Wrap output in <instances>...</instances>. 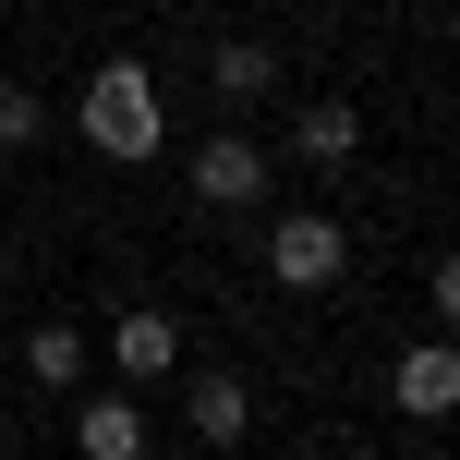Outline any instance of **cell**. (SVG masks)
<instances>
[{"label": "cell", "mask_w": 460, "mask_h": 460, "mask_svg": "<svg viewBox=\"0 0 460 460\" xmlns=\"http://www.w3.org/2000/svg\"><path fill=\"white\" fill-rule=\"evenodd\" d=\"M85 146H110V158H158V85H146V61H97V73H85Z\"/></svg>", "instance_id": "6da1fadb"}, {"label": "cell", "mask_w": 460, "mask_h": 460, "mask_svg": "<svg viewBox=\"0 0 460 460\" xmlns=\"http://www.w3.org/2000/svg\"><path fill=\"white\" fill-rule=\"evenodd\" d=\"M340 254H351V243H340V218H315V207H291V218L267 230V267L291 279V291H327V279H340Z\"/></svg>", "instance_id": "7a4b0ae2"}, {"label": "cell", "mask_w": 460, "mask_h": 460, "mask_svg": "<svg viewBox=\"0 0 460 460\" xmlns=\"http://www.w3.org/2000/svg\"><path fill=\"white\" fill-rule=\"evenodd\" d=\"M110 376H121V388H158V376H182V327H170L158 303H134V315L110 327Z\"/></svg>", "instance_id": "3957f363"}, {"label": "cell", "mask_w": 460, "mask_h": 460, "mask_svg": "<svg viewBox=\"0 0 460 460\" xmlns=\"http://www.w3.org/2000/svg\"><path fill=\"white\" fill-rule=\"evenodd\" d=\"M194 194H207V207H254V194H267V146L207 134V146H194Z\"/></svg>", "instance_id": "277c9868"}, {"label": "cell", "mask_w": 460, "mask_h": 460, "mask_svg": "<svg viewBox=\"0 0 460 460\" xmlns=\"http://www.w3.org/2000/svg\"><path fill=\"white\" fill-rule=\"evenodd\" d=\"M448 400H460V351H448V340H424V351H400V412H424V424H437Z\"/></svg>", "instance_id": "5b68a950"}, {"label": "cell", "mask_w": 460, "mask_h": 460, "mask_svg": "<svg viewBox=\"0 0 460 460\" xmlns=\"http://www.w3.org/2000/svg\"><path fill=\"white\" fill-rule=\"evenodd\" d=\"M182 376H194V364H182ZM243 424H254L243 376H218V364H207V376H194V437H207V448H243Z\"/></svg>", "instance_id": "8992f818"}, {"label": "cell", "mask_w": 460, "mask_h": 460, "mask_svg": "<svg viewBox=\"0 0 460 460\" xmlns=\"http://www.w3.org/2000/svg\"><path fill=\"white\" fill-rule=\"evenodd\" d=\"M73 448L85 460H146V412L134 400H85V412H73Z\"/></svg>", "instance_id": "52a82bcc"}, {"label": "cell", "mask_w": 460, "mask_h": 460, "mask_svg": "<svg viewBox=\"0 0 460 460\" xmlns=\"http://www.w3.org/2000/svg\"><path fill=\"white\" fill-rule=\"evenodd\" d=\"M24 376H37V388H85V327H73V315H49L37 340H24Z\"/></svg>", "instance_id": "ba28073f"}, {"label": "cell", "mask_w": 460, "mask_h": 460, "mask_svg": "<svg viewBox=\"0 0 460 460\" xmlns=\"http://www.w3.org/2000/svg\"><path fill=\"white\" fill-rule=\"evenodd\" d=\"M291 146H303V158H315V170H340L351 146H364V121H351L340 97H315V110H291Z\"/></svg>", "instance_id": "9c48e42d"}, {"label": "cell", "mask_w": 460, "mask_h": 460, "mask_svg": "<svg viewBox=\"0 0 460 460\" xmlns=\"http://www.w3.org/2000/svg\"><path fill=\"white\" fill-rule=\"evenodd\" d=\"M207 85H218V97H267V85H279V49H267V37H230L218 61H207Z\"/></svg>", "instance_id": "30bf717a"}, {"label": "cell", "mask_w": 460, "mask_h": 460, "mask_svg": "<svg viewBox=\"0 0 460 460\" xmlns=\"http://www.w3.org/2000/svg\"><path fill=\"white\" fill-rule=\"evenodd\" d=\"M49 134V97L37 85H13V73H0V146H37Z\"/></svg>", "instance_id": "8fae6325"}]
</instances>
